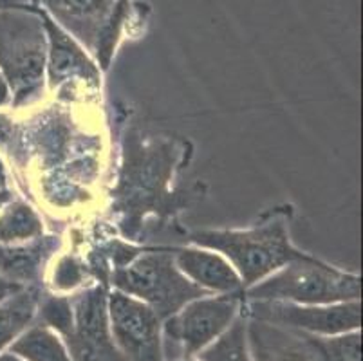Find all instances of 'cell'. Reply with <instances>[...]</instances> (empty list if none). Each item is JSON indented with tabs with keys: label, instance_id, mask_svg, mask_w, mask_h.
<instances>
[{
	"label": "cell",
	"instance_id": "6da1fadb",
	"mask_svg": "<svg viewBox=\"0 0 363 361\" xmlns=\"http://www.w3.org/2000/svg\"><path fill=\"white\" fill-rule=\"evenodd\" d=\"M291 213V206L272 208L252 226L194 231L190 243L226 257L239 273L246 291L303 253L293 244L289 235Z\"/></svg>",
	"mask_w": 363,
	"mask_h": 361
},
{
	"label": "cell",
	"instance_id": "7a4b0ae2",
	"mask_svg": "<svg viewBox=\"0 0 363 361\" xmlns=\"http://www.w3.org/2000/svg\"><path fill=\"white\" fill-rule=\"evenodd\" d=\"M0 6H36L64 28L107 71L116 48L145 22L130 0H0Z\"/></svg>",
	"mask_w": 363,
	"mask_h": 361
},
{
	"label": "cell",
	"instance_id": "3957f363",
	"mask_svg": "<svg viewBox=\"0 0 363 361\" xmlns=\"http://www.w3.org/2000/svg\"><path fill=\"white\" fill-rule=\"evenodd\" d=\"M48 35L35 6H0V74L11 107L22 109L42 98L45 89Z\"/></svg>",
	"mask_w": 363,
	"mask_h": 361
},
{
	"label": "cell",
	"instance_id": "277c9868",
	"mask_svg": "<svg viewBox=\"0 0 363 361\" xmlns=\"http://www.w3.org/2000/svg\"><path fill=\"white\" fill-rule=\"evenodd\" d=\"M362 278L302 253L242 293L244 300L323 306L359 300Z\"/></svg>",
	"mask_w": 363,
	"mask_h": 361
},
{
	"label": "cell",
	"instance_id": "5b68a950",
	"mask_svg": "<svg viewBox=\"0 0 363 361\" xmlns=\"http://www.w3.org/2000/svg\"><path fill=\"white\" fill-rule=\"evenodd\" d=\"M111 284L116 291L147 304L161 320L172 316L194 298L210 294L181 273L172 250L136 253L128 262L114 267Z\"/></svg>",
	"mask_w": 363,
	"mask_h": 361
},
{
	"label": "cell",
	"instance_id": "8992f818",
	"mask_svg": "<svg viewBox=\"0 0 363 361\" xmlns=\"http://www.w3.org/2000/svg\"><path fill=\"white\" fill-rule=\"evenodd\" d=\"M242 293L204 294L164 318L161 327L163 361L196 357L235 322L242 313Z\"/></svg>",
	"mask_w": 363,
	"mask_h": 361
},
{
	"label": "cell",
	"instance_id": "52a82bcc",
	"mask_svg": "<svg viewBox=\"0 0 363 361\" xmlns=\"http://www.w3.org/2000/svg\"><path fill=\"white\" fill-rule=\"evenodd\" d=\"M105 284H91L74 291L71 300L72 323L62 336L72 361H127L112 340Z\"/></svg>",
	"mask_w": 363,
	"mask_h": 361
},
{
	"label": "cell",
	"instance_id": "ba28073f",
	"mask_svg": "<svg viewBox=\"0 0 363 361\" xmlns=\"http://www.w3.org/2000/svg\"><path fill=\"white\" fill-rule=\"evenodd\" d=\"M242 314L277 326L289 327L313 336H336L362 327L359 300L323 306H303L291 302H257L244 300Z\"/></svg>",
	"mask_w": 363,
	"mask_h": 361
},
{
	"label": "cell",
	"instance_id": "9c48e42d",
	"mask_svg": "<svg viewBox=\"0 0 363 361\" xmlns=\"http://www.w3.org/2000/svg\"><path fill=\"white\" fill-rule=\"evenodd\" d=\"M112 340L127 361H163V320L134 296L112 291L107 298Z\"/></svg>",
	"mask_w": 363,
	"mask_h": 361
},
{
	"label": "cell",
	"instance_id": "30bf717a",
	"mask_svg": "<svg viewBox=\"0 0 363 361\" xmlns=\"http://www.w3.org/2000/svg\"><path fill=\"white\" fill-rule=\"evenodd\" d=\"M36 8V6H35ZM48 35V64L45 79L51 91L76 99L78 89L96 92L101 85L100 67L91 55L64 28L38 8Z\"/></svg>",
	"mask_w": 363,
	"mask_h": 361
},
{
	"label": "cell",
	"instance_id": "8fae6325",
	"mask_svg": "<svg viewBox=\"0 0 363 361\" xmlns=\"http://www.w3.org/2000/svg\"><path fill=\"white\" fill-rule=\"evenodd\" d=\"M252 361H323L318 336L246 316Z\"/></svg>",
	"mask_w": 363,
	"mask_h": 361
},
{
	"label": "cell",
	"instance_id": "7c38bea8",
	"mask_svg": "<svg viewBox=\"0 0 363 361\" xmlns=\"http://www.w3.org/2000/svg\"><path fill=\"white\" fill-rule=\"evenodd\" d=\"M181 273L210 294L242 293L244 286L235 267L226 257L208 248L188 246L172 250Z\"/></svg>",
	"mask_w": 363,
	"mask_h": 361
},
{
	"label": "cell",
	"instance_id": "4fadbf2b",
	"mask_svg": "<svg viewBox=\"0 0 363 361\" xmlns=\"http://www.w3.org/2000/svg\"><path fill=\"white\" fill-rule=\"evenodd\" d=\"M62 244L60 235H38L18 244H0V277L21 287L40 286L49 258Z\"/></svg>",
	"mask_w": 363,
	"mask_h": 361
},
{
	"label": "cell",
	"instance_id": "5bb4252c",
	"mask_svg": "<svg viewBox=\"0 0 363 361\" xmlns=\"http://www.w3.org/2000/svg\"><path fill=\"white\" fill-rule=\"evenodd\" d=\"M42 293V286H28L0 300V354L35 322Z\"/></svg>",
	"mask_w": 363,
	"mask_h": 361
},
{
	"label": "cell",
	"instance_id": "9a60e30c",
	"mask_svg": "<svg viewBox=\"0 0 363 361\" xmlns=\"http://www.w3.org/2000/svg\"><path fill=\"white\" fill-rule=\"evenodd\" d=\"M8 352L24 361H72L60 334L38 320L16 338Z\"/></svg>",
	"mask_w": 363,
	"mask_h": 361
},
{
	"label": "cell",
	"instance_id": "2e32d148",
	"mask_svg": "<svg viewBox=\"0 0 363 361\" xmlns=\"http://www.w3.org/2000/svg\"><path fill=\"white\" fill-rule=\"evenodd\" d=\"M44 233L40 215L22 199H11L0 210V244H18Z\"/></svg>",
	"mask_w": 363,
	"mask_h": 361
},
{
	"label": "cell",
	"instance_id": "e0dca14e",
	"mask_svg": "<svg viewBox=\"0 0 363 361\" xmlns=\"http://www.w3.org/2000/svg\"><path fill=\"white\" fill-rule=\"evenodd\" d=\"M199 361H252L247 349L246 316L242 313L235 318V322L228 327L216 342L204 347L197 354Z\"/></svg>",
	"mask_w": 363,
	"mask_h": 361
},
{
	"label": "cell",
	"instance_id": "ac0fdd59",
	"mask_svg": "<svg viewBox=\"0 0 363 361\" xmlns=\"http://www.w3.org/2000/svg\"><path fill=\"white\" fill-rule=\"evenodd\" d=\"M318 345L323 361H362V333L318 336Z\"/></svg>",
	"mask_w": 363,
	"mask_h": 361
},
{
	"label": "cell",
	"instance_id": "d6986e66",
	"mask_svg": "<svg viewBox=\"0 0 363 361\" xmlns=\"http://www.w3.org/2000/svg\"><path fill=\"white\" fill-rule=\"evenodd\" d=\"M87 277V270L84 264L74 257V255H64L58 258L55 270H52V278L49 282V287L55 291L56 294L74 293V291L82 289L84 280Z\"/></svg>",
	"mask_w": 363,
	"mask_h": 361
},
{
	"label": "cell",
	"instance_id": "ffe728a7",
	"mask_svg": "<svg viewBox=\"0 0 363 361\" xmlns=\"http://www.w3.org/2000/svg\"><path fill=\"white\" fill-rule=\"evenodd\" d=\"M22 287L16 286V284L9 282V280H6V278L0 277V300L6 296H9V294L16 293V291H21Z\"/></svg>",
	"mask_w": 363,
	"mask_h": 361
},
{
	"label": "cell",
	"instance_id": "44dd1931",
	"mask_svg": "<svg viewBox=\"0 0 363 361\" xmlns=\"http://www.w3.org/2000/svg\"><path fill=\"white\" fill-rule=\"evenodd\" d=\"M9 104H11V96H9L8 85H6L4 78L0 74V109L8 107Z\"/></svg>",
	"mask_w": 363,
	"mask_h": 361
},
{
	"label": "cell",
	"instance_id": "7402d4cb",
	"mask_svg": "<svg viewBox=\"0 0 363 361\" xmlns=\"http://www.w3.org/2000/svg\"><path fill=\"white\" fill-rule=\"evenodd\" d=\"M13 199L11 195V190L9 188H0V210H2V206H4L6 203H9Z\"/></svg>",
	"mask_w": 363,
	"mask_h": 361
},
{
	"label": "cell",
	"instance_id": "603a6c76",
	"mask_svg": "<svg viewBox=\"0 0 363 361\" xmlns=\"http://www.w3.org/2000/svg\"><path fill=\"white\" fill-rule=\"evenodd\" d=\"M0 188H8V172H6V165L0 159Z\"/></svg>",
	"mask_w": 363,
	"mask_h": 361
},
{
	"label": "cell",
	"instance_id": "cb8c5ba5",
	"mask_svg": "<svg viewBox=\"0 0 363 361\" xmlns=\"http://www.w3.org/2000/svg\"><path fill=\"white\" fill-rule=\"evenodd\" d=\"M0 361H24V360H21L18 356H15V354H11L6 350V352L0 354Z\"/></svg>",
	"mask_w": 363,
	"mask_h": 361
},
{
	"label": "cell",
	"instance_id": "d4e9b609",
	"mask_svg": "<svg viewBox=\"0 0 363 361\" xmlns=\"http://www.w3.org/2000/svg\"><path fill=\"white\" fill-rule=\"evenodd\" d=\"M174 361H199L197 357H181V360H174Z\"/></svg>",
	"mask_w": 363,
	"mask_h": 361
}]
</instances>
